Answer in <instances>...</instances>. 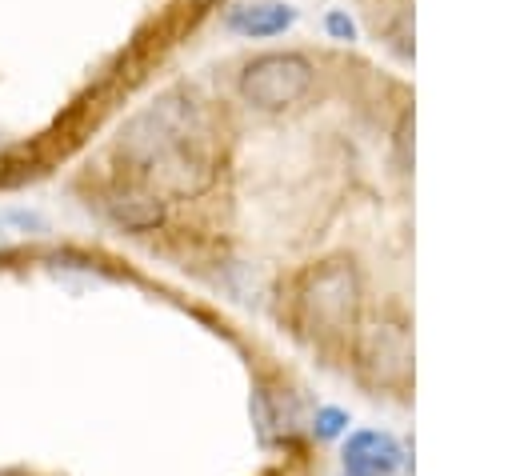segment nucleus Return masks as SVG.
<instances>
[{"instance_id": "nucleus-4", "label": "nucleus", "mask_w": 512, "mask_h": 476, "mask_svg": "<svg viewBox=\"0 0 512 476\" xmlns=\"http://www.w3.org/2000/svg\"><path fill=\"white\" fill-rule=\"evenodd\" d=\"M356 372L372 388L400 392L412 380V336L404 320H372L356 340Z\"/></svg>"}, {"instance_id": "nucleus-2", "label": "nucleus", "mask_w": 512, "mask_h": 476, "mask_svg": "<svg viewBox=\"0 0 512 476\" xmlns=\"http://www.w3.org/2000/svg\"><path fill=\"white\" fill-rule=\"evenodd\" d=\"M300 324L316 340H340L360 312V280L348 260H324L316 264L296 292Z\"/></svg>"}, {"instance_id": "nucleus-1", "label": "nucleus", "mask_w": 512, "mask_h": 476, "mask_svg": "<svg viewBox=\"0 0 512 476\" xmlns=\"http://www.w3.org/2000/svg\"><path fill=\"white\" fill-rule=\"evenodd\" d=\"M116 156L128 168L124 184H136L160 200L196 196L216 176V140L208 112L192 96H160L152 108L120 128Z\"/></svg>"}, {"instance_id": "nucleus-10", "label": "nucleus", "mask_w": 512, "mask_h": 476, "mask_svg": "<svg viewBox=\"0 0 512 476\" xmlns=\"http://www.w3.org/2000/svg\"><path fill=\"white\" fill-rule=\"evenodd\" d=\"M324 28L336 36V40H352L356 36V24L344 16V12H328V20H324Z\"/></svg>"}, {"instance_id": "nucleus-6", "label": "nucleus", "mask_w": 512, "mask_h": 476, "mask_svg": "<svg viewBox=\"0 0 512 476\" xmlns=\"http://www.w3.org/2000/svg\"><path fill=\"white\" fill-rule=\"evenodd\" d=\"M96 204L124 232H152L168 220V200H160V196H152L136 184H112V188L100 192Z\"/></svg>"}, {"instance_id": "nucleus-7", "label": "nucleus", "mask_w": 512, "mask_h": 476, "mask_svg": "<svg viewBox=\"0 0 512 476\" xmlns=\"http://www.w3.org/2000/svg\"><path fill=\"white\" fill-rule=\"evenodd\" d=\"M224 24H228L232 32H240V36H252V40H260V36H280L284 28L296 24V8H292V4H280V0L232 4L228 16H224Z\"/></svg>"}, {"instance_id": "nucleus-8", "label": "nucleus", "mask_w": 512, "mask_h": 476, "mask_svg": "<svg viewBox=\"0 0 512 476\" xmlns=\"http://www.w3.org/2000/svg\"><path fill=\"white\" fill-rule=\"evenodd\" d=\"M44 232H48L44 212H36V208H12V204L0 208V244H8V240H28V236H44Z\"/></svg>"}, {"instance_id": "nucleus-9", "label": "nucleus", "mask_w": 512, "mask_h": 476, "mask_svg": "<svg viewBox=\"0 0 512 476\" xmlns=\"http://www.w3.org/2000/svg\"><path fill=\"white\" fill-rule=\"evenodd\" d=\"M344 428H348V412H340V408H320L316 420H312V432H316L320 440H332V436H340Z\"/></svg>"}, {"instance_id": "nucleus-5", "label": "nucleus", "mask_w": 512, "mask_h": 476, "mask_svg": "<svg viewBox=\"0 0 512 476\" xmlns=\"http://www.w3.org/2000/svg\"><path fill=\"white\" fill-rule=\"evenodd\" d=\"M400 464H404L400 440L392 432H376V428L352 432L340 452V476H396Z\"/></svg>"}, {"instance_id": "nucleus-3", "label": "nucleus", "mask_w": 512, "mask_h": 476, "mask_svg": "<svg viewBox=\"0 0 512 476\" xmlns=\"http://www.w3.org/2000/svg\"><path fill=\"white\" fill-rule=\"evenodd\" d=\"M312 76L316 68L304 52H264L244 64L240 96L260 112H284L308 96Z\"/></svg>"}]
</instances>
